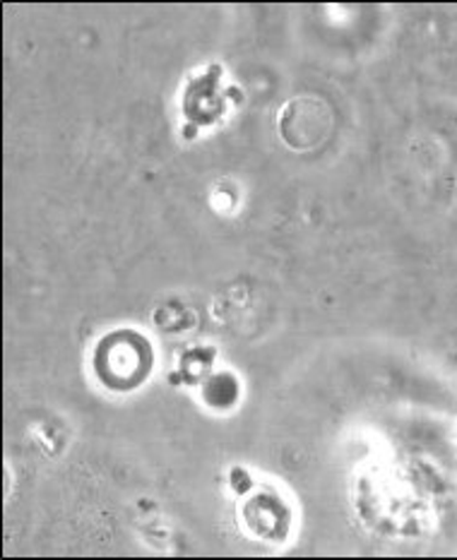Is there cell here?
<instances>
[{"mask_svg":"<svg viewBox=\"0 0 457 560\" xmlns=\"http://www.w3.org/2000/svg\"><path fill=\"white\" fill-rule=\"evenodd\" d=\"M94 366L104 385L116 389L136 387L152 369V349L136 332L108 335L96 349Z\"/></svg>","mask_w":457,"mask_h":560,"instance_id":"cell-1","label":"cell"}]
</instances>
